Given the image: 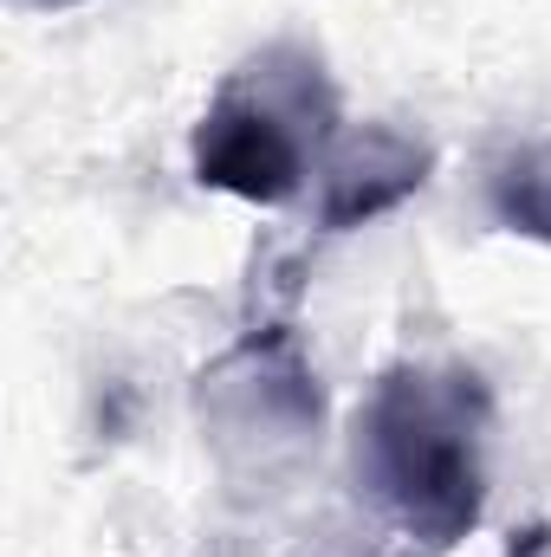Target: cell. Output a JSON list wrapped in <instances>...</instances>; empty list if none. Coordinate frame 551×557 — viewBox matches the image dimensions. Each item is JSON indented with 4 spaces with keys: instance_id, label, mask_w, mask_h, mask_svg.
<instances>
[{
    "instance_id": "1",
    "label": "cell",
    "mask_w": 551,
    "mask_h": 557,
    "mask_svg": "<svg viewBox=\"0 0 551 557\" xmlns=\"http://www.w3.org/2000/svg\"><path fill=\"white\" fill-rule=\"evenodd\" d=\"M493 396L467 363H390L357 409V480L428 552H454L487 512Z\"/></svg>"
},
{
    "instance_id": "2",
    "label": "cell",
    "mask_w": 551,
    "mask_h": 557,
    "mask_svg": "<svg viewBox=\"0 0 551 557\" xmlns=\"http://www.w3.org/2000/svg\"><path fill=\"white\" fill-rule=\"evenodd\" d=\"M338 131H344V111L318 46L267 39L201 104L188 162L201 188L254 208H279L305 188L311 169H325Z\"/></svg>"
},
{
    "instance_id": "3",
    "label": "cell",
    "mask_w": 551,
    "mask_h": 557,
    "mask_svg": "<svg viewBox=\"0 0 551 557\" xmlns=\"http://www.w3.org/2000/svg\"><path fill=\"white\" fill-rule=\"evenodd\" d=\"M201 421L221 441L234 434L305 441L318 428V376L292 344V331H260L234 344L215 370H201Z\"/></svg>"
},
{
    "instance_id": "4",
    "label": "cell",
    "mask_w": 551,
    "mask_h": 557,
    "mask_svg": "<svg viewBox=\"0 0 551 557\" xmlns=\"http://www.w3.org/2000/svg\"><path fill=\"white\" fill-rule=\"evenodd\" d=\"M434 149L396 124H351L338 131L325 169H318V227L325 234H351L390 208H403L415 188L428 182Z\"/></svg>"
},
{
    "instance_id": "5",
    "label": "cell",
    "mask_w": 551,
    "mask_h": 557,
    "mask_svg": "<svg viewBox=\"0 0 551 557\" xmlns=\"http://www.w3.org/2000/svg\"><path fill=\"white\" fill-rule=\"evenodd\" d=\"M487 208H493V221L506 234L551 247V143H526V149H513V156L493 162Z\"/></svg>"
},
{
    "instance_id": "6",
    "label": "cell",
    "mask_w": 551,
    "mask_h": 557,
    "mask_svg": "<svg viewBox=\"0 0 551 557\" xmlns=\"http://www.w3.org/2000/svg\"><path fill=\"white\" fill-rule=\"evenodd\" d=\"M33 7H72V0H33Z\"/></svg>"
}]
</instances>
